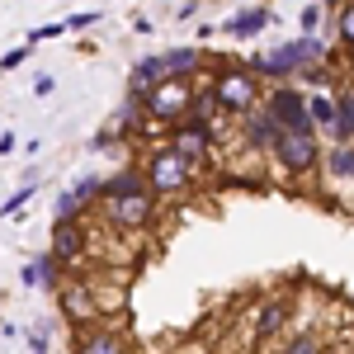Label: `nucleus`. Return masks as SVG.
<instances>
[{
    "label": "nucleus",
    "mask_w": 354,
    "mask_h": 354,
    "mask_svg": "<svg viewBox=\"0 0 354 354\" xmlns=\"http://www.w3.org/2000/svg\"><path fill=\"white\" fill-rule=\"evenodd\" d=\"M330 62L326 43L317 38V33H298V38H288V43H279L270 53H255L245 66L255 71V81H274V85H293L298 76H312V71H322Z\"/></svg>",
    "instance_id": "f257e3e1"
},
{
    "label": "nucleus",
    "mask_w": 354,
    "mask_h": 354,
    "mask_svg": "<svg viewBox=\"0 0 354 354\" xmlns=\"http://www.w3.org/2000/svg\"><path fill=\"white\" fill-rule=\"evenodd\" d=\"M222 71L213 76V85H208V95H213V104H218L222 113H236V118H245L250 109H260L265 100H260V81H255V71L245 66V62H218Z\"/></svg>",
    "instance_id": "f03ea898"
},
{
    "label": "nucleus",
    "mask_w": 354,
    "mask_h": 354,
    "mask_svg": "<svg viewBox=\"0 0 354 354\" xmlns=\"http://www.w3.org/2000/svg\"><path fill=\"white\" fill-rule=\"evenodd\" d=\"M194 170H198V165L185 161V156L165 142V147L151 151V161H147V189L156 194V198H180V194L194 185Z\"/></svg>",
    "instance_id": "7ed1b4c3"
},
{
    "label": "nucleus",
    "mask_w": 354,
    "mask_h": 354,
    "mask_svg": "<svg viewBox=\"0 0 354 354\" xmlns=\"http://www.w3.org/2000/svg\"><path fill=\"white\" fill-rule=\"evenodd\" d=\"M194 90L189 81H180V76H165L147 100H142V109H147V118H156V123H180V118H189V104H194Z\"/></svg>",
    "instance_id": "20e7f679"
},
{
    "label": "nucleus",
    "mask_w": 354,
    "mask_h": 354,
    "mask_svg": "<svg viewBox=\"0 0 354 354\" xmlns=\"http://www.w3.org/2000/svg\"><path fill=\"white\" fill-rule=\"evenodd\" d=\"M265 113H270L283 133H317L312 128V113H307V95H302L298 85H274L270 95H265Z\"/></svg>",
    "instance_id": "39448f33"
},
{
    "label": "nucleus",
    "mask_w": 354,
    "mask_h": 354,
    "mask_svg": "<svg viewBox=\"0 0 354 354\" xmlns=\"http://www.w3.org/2000/svg\"><path fill=\"white\" fill-rule=\"evenodd\" d=\"M274 161L283 165L288 175H312L322 165V137L317 133H283L274 147Z\"/></svg>",
    "instance_id": "423d86ee"
},
{
    "label": "nucleus",
    "mask_w": 354,
    "mask_h": 354,
    "mask_svg": "<svg viewBox=\"0 0 354 354\" xmlns=\"http://www.w3.org/2000/svg\"><path fill=\"white\" fill-rule=\"evenodd\" d=\"M170 147L185 156V161H203L213 147H218V128L213 123H198V118H180L175 128H170Z\"/></svg>",
    "instance_id": "0eeeda50"
},
{
    "label": "nucleus",
    "mask_w": 354,
    "mask_h": 354,
    "mask_svg": "<svg viewBox=\"0 0 354 354\" xmlns=\"http://www.w3.org/2000/svg\"><path fill=\"white\" fill-rule=\"evenodd\" d=\"M104 208H109V222H113V227L137 232V227H151V218H156V194L142 189V194H128V198H109Z\"/></svg>",
    "instance_id": "6e6552de"
},
{
    "label": "nucleus",
    "mask_w": 354,
    "mask_h": 354,
    "mask_svg": "<svg viewBox=\"0 0 354 354\" xmlns=\"http://www.w3.org/2000/svg\"><path fill=\"white\" fill-rule=\"evenodd\" d=\"M76 354H128V335L104 326V322H95V326H85L76 335Z\"/></svg>",
    "instance_id": "1a4fd4ad"
},
{
    "label": "nucleus",
    "mask_w": 354,
    "mask_h": 354,
    "mask_svg": "<svg viewBox=\"0 0 354 354\" xmlns=\"http://www.w3.org/2000/svg\"><path fill=\"white\" fill-rule=\"evenodd\" d=\"M53 260L66 270V265H76L85 255V236H81V222H53Z\"/></svg>",
    "instance_id": "9d476101"
},
{
    "label": "nucleus",
    "mask_w": 354,
    "mask_h": 354,
    "mask_svg": "<svg viewBox=\"0 0 354 354\" xmlns=\"http://www.w3.org/2000/svg\"><path fill=\"white\" fill-rule=\"evenodd\" d=\"M265 28H270V10L265 5H241L236 15H227L218 24V33H227V38H255Z\"/></svg>",
    "instance_id": "9b49d317"
},
{
    "label": "nucleus",
    "mask_w": 354,
    "mask_h": 354,
    "mask_svg": "<svg viewBox=\"0 0 354 354\" xmlns=\"http://www.w3.org/2000/svg\"><path fill=\"white\" fill-rule=\"evenodd\" d=\"M241 133H245V142H250L255 151H274V147H279V137H283V128H279L270 113H265V104H260V109H250L241 118Z\"/></svg>",
    "instance_id": "f8f14e48"
},
{
    "label": "nucleus",
    "mask_w": 354,
    "mask_h": 354,
    "mask_svg": "<svg viewBox=\"0 0 354 354\" xmlns=\"http://www.w3.org/2000/svg\"><path fill=\"white\" fill-rule=\"evenodd\" d=\"M19 283L24 288H62V265L53 260V250L28 255V265L19 270Z\"/></svg>",
    "instance_id": "ddd939ff"
},
{
    "label": "nucleus",
    "mask_w": 354,
    "mask_h": 354,
    "mask_svg": "<svg viewBox=\"0 0 354 354\" xmlns=\"http://www.w3.org/2000/svg\"><path fill=\"white\" fill-rule=\"evenodd\" d=\"M322 170L335 189H354V147H330L322 156Z\"/></svg>",
    "instance_id": "4468645a"
},
{
    "label": "nucleus",
    "mask_w": 354,
    "mask_h": 354,
    "mask_svg": "<svg viewBox=\"0 0 354 354\" xmlns=\"http://www.w3.org/2000/svg\"><path fill=\"white\" fill-rule=\"evenodd\" d=\"M283 326H288V302H283V298H270L260 312H255L250 335H255V340H270V335H279Z\"/></svg>",
    "instance_id": "2eb2a0df"
},
{
    "label": "nucleus",
    "mask_w": 354,
    "mask_h": 354,
    "mask_svg": "<svg viewBox=\"0 0 354 354\" xmlns=\"http://www.w3.org/2000/svg\"><path fill=\"white\" fill-rule=\"evenodd\" d=\"M165 62V76H180V81H189L194 71L203 66V53L194 48V43H185V48H170V53H161Z\"/></svg>",
    "instance_id": "dca6fc26"
},
{
    "label": "nucleus",
    "mask_w": 354,
    "mask_h": 354,
    "mask_svg": "<svg viewBox=\"0 0 354 354\" xmlns=\"http://www.w3.org/2000/svg\"><path fill=\"white\" fill-rule=\"evenodd\" d=\"M62 312H66V317H76L81 326H95L100 298H95V293H85V288H66V293H62Z\"/></svg>",
    "instance_id": "f3484780"
},
{
    "label": "nucleus",
    "mask_w": 354,
    "mask_h": 354,
    "mask_svg": "<svg viewBox=\"0 0 354 354\" xmlns=\"http://www.w3.org/2000/svg\"><path fill=\"white\" fill-rule=\"evenodd\" d=\"M147 189V175L133 170V165H123V170H113L109 180H104V203L109 198H128V194H142Z\"/></svg>",
    "instance_id": "a211bd4d"
},
{
    "label": "nucleus",
    "mask_w": 354,
    "mask_h": 354,
    "mask_svg": "<svg viewBox=\"0 0 354 354\" xmlns=\"http://www.w3.org/2000/svg\"><path fill=\"white\" fill-rule=\"evenodd\" d=\"M33 194H38V170H28V175H24V185H19V189H15L10 198H5V203H0V218H15V213L24 208Z\"/></svg>",
    "instance_id": "6ab92c4d"
},
{
    "label": "nucleus",
    "mask_w": 354,
    "mask_h": 354,
    "mask_svg": "<svg viewBox=\"0 0 354 354\" xmlns=\"http://www.w3.org/2000/svg\"><path fill=\"white\" fill-rule=\"evenodd\" d=\"M335 38H340V48L354 53V0H345V5L335 10Z\"/></svg>",
    "instance_id": "aec40b11"
},
{
    "label": "nucleus",
    "mask_w": 354,
    "mask_h": 354,
    "mask_svg": "<svg viewBox=\"0 0 354 354\" xmlns=\"http://www.w3.org/2000/svg\"><path fill=\"white\" fill-rule=\"evenodd\" d=\"M71 194H76V203H95V198H100V194H104V180H95V175H85V180H76V185H71Z\"/></svg>",
    "instance_id": "412c9836"
},
{
    "label": "nucleus",
    "mask_w": 354,
    "mask_h": 354,
    "mask_svg": "<svg viewBox=\"0 0 354 354\" xmlns=\"http://www.w3.org/2000/svg\"><path fill=\"white\" fill-rule=\"evenodd\" d=\"M283 354H322V340H317L312 330H298V335L283 345Z\"/></svg>",
    "instance_id": "4be33fe9"
},
{
    "label": "nucleus",
    "mask_w": 354,
    "mask_h": 354,
    "mask_svg": "<svg viewBox=\"0 0 354 354\" xmlns=\"http://www.w3.org/2000/svg\"><path fill=\"white\" fill-rule=\"evenodd\" d=\"M340 133H345V142L354 147V90L340 95Z\"/></svg>",
    "instance_id": "5701e85b"
},
{
    "label": "nucleus",
    "mask_w": 354,
    "mask_h": 354,
    "mask_svg": "<svg viewBox=\"0 0 354 354\" xmlns=\"http://www.w3.org/2000/svg\"><path fill=\"white\" fill-rule=\"evenodd\" d=\"M57 222H81V203H76V194H71V189L57 198Z\"/></svg>",
    "instance_id": "b1692460"
},
{
    "label": "nucleus",
    "mask_w": 354,
    "mask_h": 354,
    "mask_svg": "<svg viewBox=\"0 0 354 354\" xmlns=\"http://www.w3.org/2000/svg\"><path fill=\"white\" fill-rule=\"evenodd\" d=\"M100 19H104L100 10H81V15H66L62 24H66V33H71V28H90V24H100Z\"/></svg>",
    "instance_id": "393cba45"
},
{
    "label": "nucleus",
    "mask_w": 354,
    "mask_h": 354,
    "mask_svg": "<svg viewBox=\"0 0 354 354\" xmlns=\"http://www.w3.org/2000/svg\"><path fill=\"white\" fill-rule=\"evenodd\" d=\"M57 33H66L62 19H57V24H43V28H28V48H33V43H48V38H57Z\"/></svg>",
    "instance_id": "a878e982"
},
{
    "label": "nucleus",
    "mask_w": 354,
    "mask_h": 354,
    "mask_svg": "<svg viewBox=\"0 0 354 354\" xmlns=\"http://www.w3.org/2000/svg\"><path fill=\"white\" fill-rule=\"evenodd\" d=\"M28 62V43H19V48H10V53L0 57V71H15V66H24Z\"/></svg>",
    "instance_id": "bb28decb"
},
{
    "label": "nucleus",
    "mask_w": 354,
    "mask_h": 354,
    "mask_svg": "<svg viewBox=\"0 0 354 354\" xmlns=\"http://www.w3.org/2000/svg\"><path fill=\"white\" fill-rule=\"evenodd\" d=\"M298 24H302V33H317V28H322V5H307Z\"/></svg>",
    "instance_id": "cd10ccee"
},
{
    "label": "nucleus",
    "mask_w": 354,
    "mask_h": 354,
    "mask_svg": "<svg viewBox=\"0 0 354 354\" xmlns=\"http://www.w3.org/2000/svg\"><path fill=\"white\" fill-rule=\"evenodd\" d=\"M90 147H95V151H104V147H118V133H113L109 123H104V128L95 133V142H90Z\"/></svg>",
    "instance_id": "c85d7f7f"
},
{
    "label": "nucleus",
    "mask_w": 354,
    "mask_h": 354,
    "mask_svg": "<svg viewBox=\"0 0 354 354\" xmlns=\"http://www.w3.org/2000/svg\"><path fill=\"white\" fill-rule=\"evenodd\" d=\"M28 350L43 354V350H48V335H43V330H33V335H28Z\"/></svg>",
    "instance_id": "c756f323"
},
{
    "label": "nucleus",
    "mask_w": 354,
    "mask_h": 354,
    "mask_svg": "<svg viewBox=\"0 0 354 354\" xmlns=\"http://www.w3.org/2000/svg\"><path fill=\"white\" fill-rule=\"evenodd\" d=\"M15 147H19V137H15V133H0V156H10Z\"/></svg>",
    "instance_id": "7c9ffc66"
}]
</instances>
